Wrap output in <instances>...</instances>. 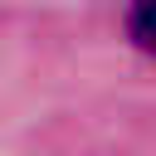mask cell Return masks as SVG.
<instances>
[{
  "instance_id": "obj_1",
  "label": "cell",
  "mask_w": 156,
  "mask_h": 156,
  "mask_svg": "<svg viewBox=\"0 0 156 156\" xmlns=\"http://www.w3.org/2000/svg\"><path fill=\"white\" fill-rule=\"evenodd\" d=\"M127 39L141 54H156V0H132V10H127Z\"/></svg>"
}]
</instances>
